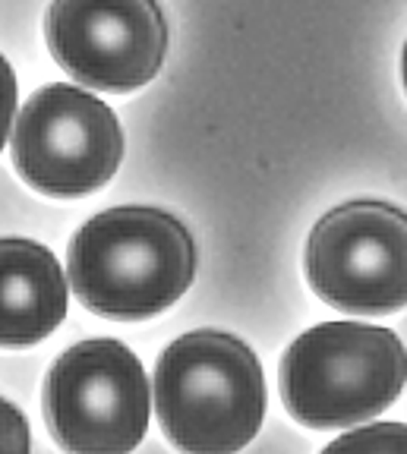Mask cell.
Here are the masks:
<instances>
[{
  "label": "cell",
  "mask_w": 407,
  "mask_h": 454,
  "mask_svg": "<svg viewBox=\"0 0 407 454\" xmlns=\"http://www.w3.org/2000/svg\"><path fill=\"white\" fill-rule=\"evenodd\" d=\"M193 237L161 208L123 206L79 227L67 255V278L86 309L136 322L177 303L193 284Z\"/></svg>",
  "instance_id": "1"
},
{
  "label": "cell",
  "mask_w": 407,
  "mask_h": 454,
  "mask_svg": "<svg viewBox=\"0 0 407 454\" xmlns=\"http://www.w3.org/2000/svg\"><path fill=\"white\" fill-rule=\"evenodd\" d=\"M155 407L180 451L237 454L265 417L262 366L234 334L190 332L158 356Z\"/></svg>",
  "instance_id": "2"
},
{
  "label": "cell",
  "mask_w": 407,
  "mask_h": 454,
  "mask_svg": "<svg viewBox=\"0 0 407 454\" xmlns=\"http://www.w3.org/2000/svg\"><path fill=\"white\" fill-rule=\"evenodd\" d=\"M407 382L398 334L364 322H322L281 360V397L297 423L344 429L382 413Z\"/></svg>",
  "instance_id": "3"
},
{
  "label": "cell",
  "mask_w": 407,
  "mask_h": 454,
  "mask_svg": "<svg viewBox=\"0 0 407 454\" xmlns=\"http://www.w3.org/2000/svg\"><path fill=\"white\" fill-rule=\"evenodd\" d=\"M42 407L64 451L129 454L149 429V379L127 344L92 338L54 360Z\"/></svg>",
  "instance_id": "4"
},
{
  "label": "cell",
  "mask_w": 407,
  "mask_h": 454,
  "mask_svg": "<svg viewBox=\"0 0 407 454\" xmlns=\"http://www.w3.org/2000/svg\"><path fill=\"white\" fill-rule=\"evenodd\" d=\"M10 155L32 190L79 199L101 190L123 158L114 111L76 85H44L26 101L10 136Z\"/></svg>",
  "instance_id": "5"
},
{
  "label": "cell",
  "mask_w": 407,
  "mask_h": 454,
  "mask_svg": "<svg viewBox=\"0 0 407 454\" xmlns=\"http://www.w3.org/2000/svg\"><path fill=\"white\" fill-rule=\"evenodd\" d=\"M309 287L354 316L407 306V215L388 202H348L313 227L307 243Z\"/></svg>",
  "instance_id": "6"
},
{
  "label": "cell",
  "mask_w": 407,
  "mask_h": 454,
  "mask_svg": "<svg viewBox=\"0 0 407 454\" xmlns=\"http://www.w3.org/2000/svg\"><path fill=\"white\" fill-rule=\"evenodd\" d=\"M44 38L51 57L82 85L133 92L165 64L168 22L155 0H54Z\"/></svg>",
  "instance_id": "7"
},
{
  "label": "cell",
  "mask_w": 407,
  "mask_h": 454,
  "mask_svg": "<svg viewBox=\"0 0 407 454\" xmlns=\"http://www.w3.org/2000/svg\"><path fill=\"white\" fill-rule=\"evenodd\" d=\"M67 316V281L58 259L32 240L0 247V338L4 348H29Z\"/></svg>",
  "instance_id": "8"
},
{
  "label": "cell",
  "mask_w": 407,
  "mask_h": 454,
  "mask_svg": "<svg viewBox=\"0 0 407 454\" xmlns=\"http://www.w3.org/2000/svg\"><path fill=\"white\" fill-rule=\"evenodd\" d=\"M322 454H407V426L372 423L364 429H350Z\"/></svg>",
  "instance_id": "9"
},
{
  "label": "cell",
  "mask_w": 407,
  "mask_h": 454,
  "mask_svg": "<svg viewBox=\"0 0 407 454\" xmlns=\"http://www.w3.org/2000/svg\"><path fill=\"white\" fill-rule=\"evenodd\" d=\"M4 442H7V454H29L26 419L10 401H4Z\"/></svg>",
  "instance_id": "10"
},
{
  "label": "cell",
  "mask_w": 407,
  "mask_h": 454,
  "mask_svg": "<svg viewBox=\"0 0 407 454\" xmlns=\"http://www.w3.org/2000/svg\"><path fill=\"white\" fill-rule=\"evenodd\" d=\"M401 76H404V89H407V44H404V54H401Z\"/></svg>",
  "instance_id": "11"
}]
</instances>
